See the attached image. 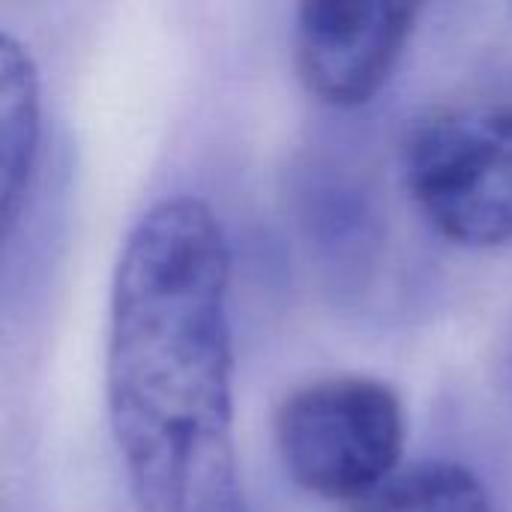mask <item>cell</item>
I'll use <instances>...</instances> for the list:
<instances>
[{
  "mask_svg": "<svg viewBox=\"0 0 512 512\" xmlns=\"http://www.w3.org/2000/svg\"><path fill=\"white\" fill-rule=\"evenodd\" d=\"M231 255L192 198L150 207L114 270L105 393L138 512H249L234 450Z\"/></svg>",
  "mask_w": 512,
  "mask_h": 512,
  "instance_id": "1",
  "label": "cell"
},
{
  "mask_svg": "<svg viewBox=\"0 0 512 512\" xmlns=\"http://www.w3.org/2000/svg\"><path fill=\"white\" fill-rule=\"evenodd\" d=\"M276 447L288 477L309 495L363 504L393 480L402 459V402L366 375L312 381L282 402Z\"/></svg>",
  "mask_w": 512,
  "mask_h": 512,
  "instance_id": "2",
  "label": "cell"
},
{
  "mask_svg": "<svg viewBox=\"0 0 512 512\" xmlns=\"http://www.w3.org/2000/svg\"><path fill=\"white\" fill-rule=\"evenodd\" d=\"M411 201L450 243L512 240V105L453 108L411 129L402 150Z\"/></svg>",
  "mask_w": 512,
  "mask_h": 512,
  "instance_id": "3",
  "label": "cell"
},
{
  "mask_svg": "<svg viewBox=\"0 0 512 512\" xmlns=\"http://www.w3.org/2000/svg\"><path fill=\"white\" fill-rule=\"evenodd\" d=\"M417 15V3L396 0L303 3L294 27L300 81L333 108L366 105L402 60Z\"/></svg>",
  "mask_w": 512,
  "mask_h": 512,
  "instance_id": "4",
  "label": "cell"
},
{
  "mask_svg": "<svg viewBox=\"0 0 512 512\" xmlns=\"http://www.w3.org/2000/svg\"><path fill=\"white\" fill-rule=\"evenodd\" d=\"M39 78L30 51L0 36V189H3V231H12L39 153Z\"/></svg>",
  "mask_w": 512,
  "mask_h": 512,
  "instance_id": "5",
  "label": "cell"
},
{
  "mask_svg": "<svg viewBox=\"0 0 512 512\" xmlns=\"http://www.w3.org/2000/svg\"><path fill=\"white\" fill-rule=\"evenodd\" d=\"M354 512H495L477 474L453 462L417 465L393 477Z\"/></svg>",
  "mask_w": 512,
  "mask_h": 512,
  "instance_id": "6",
  "label": "cell"
}]
</instances>
